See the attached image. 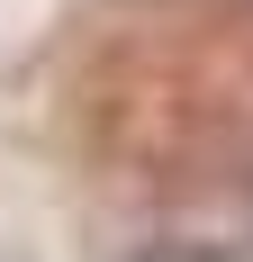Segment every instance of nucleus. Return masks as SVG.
Segmentation results:
<instances>
[{
	"mask_svg": "<svg viewBox=\"0 0 253 262\" xmlns=\"http://www.w3.org/2000/svg\"><path fill=\"white\" fill-rule=\"evenodd\" d=\"M136 262H235V253H217V244H154V253H136Z\"/></svg>",
	"mask_w": 253,
	"mask_h": 262,
	"instance_id": "obj_1",
	"label": "nucleus"
}]
</instances>
